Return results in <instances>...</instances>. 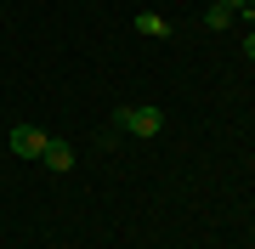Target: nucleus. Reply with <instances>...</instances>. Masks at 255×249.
I'll return each mask as SVG.
<instances>
[{"label":"nucleus","mask_w":255,"mask_h":249,"mask_svg":"<svg viewBox=\"0 0 255 249\" xmlns=\"http://www.w3.org/2000/svg\"><path fill=\"white\" fill-rule=\"evenodd\" d=\"M136 28H142V34H164V17H153V11H142V17H136Z\"/></svg>","instance_id":"nucleus-5"},{"label":"nucleus","mask_w":255,"mask_h":249,"mask_svg":"<svg viewBox=\"0 0 255 249\" xmlns=\"http://www.w3.org/2000/svg\"><path fill=\"white\" fill-rule=\"evenodd\" d=\"M221 6H227V11H244V6H250V0H221Z\"/></svg>","instance_id":"nucleus-6"},{"label":"nucleus","mask_w":255,"mask_h":249,"mask_svg":"<svg viewBox=\"0 0 255 249\" xmlns=\"http://www.w3.org/2000/svg\"><path fill=\"white\" fill-rule=\"evenodd\" d=\"M204 23H210V28H227V23H233V11H227V6H221V0H216V6L204 11Z\"/></svg>","instance_id":"nucleus-4"},{"label":"nucleus","mask_w":255,"mask_h":249,"mask_svg":"<svg viewBox=\"0 0 255 249\" xmlns=\"http://www.w3.org/2000/svg\"><path fill=\"white\" fill-rule=\"evenodd\" d=\"M40 148H46V130H34V125L11 130V153H17V159H40Z\"/></svg>","instance_id":"nucleus-2"},{"label":"nucleus","mask_w":255,"mask_h":249,"mask_svg":"<svg viewBox=\"0 0 255 249\" xmlns=\"http://www.w3.org/2000/svg\"><path fill=\"white\" fill-rule=\"evenodd\" d=\"M119 125H125L130 136H159V130H164V113L159 108H119Z\"/></svg>","instance_id":"nucleus-1"},{"label":"nucleus","mask_w":255,"mask_h":249,"mask_svg":"<svg viewBox=\"0 0 255 249\" xmlns=\"http://www.w3.org/2000/svg\"><path fill=\"white\" fill-rule=\"evenodd\" d=\"M244 51H250V57H255V34H250V40H244Z\"/></svg>","instance_id":"nucleus-7"},{"label":"nucleus","mask_w":255,"mask_h":249,"mask_svg":"<svg viewBox=\"0 0 255 249\" xmlns=\"http://www.w3.org/2000/svg\"><path fill=\"white\" fill-rule=\"evenodd\" d=\"M40 165H46V170H74V148L46 136V148H40Z\"/></svg>","instance_id":"nucleus-3"}]
</instances>
